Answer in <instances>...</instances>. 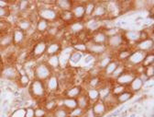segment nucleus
I'll use <instances>...</instances> for the list:
<instances>
[{
	"label": "nucleus",
	"instance_id": "nucleus-29",
	"mask_svg": "<svg viewBox=\"0 0 154 117\" xmlns=\"http://www.w3.org/2000/svg\"><path fill=\"white\" fill-rule=\"evenodd\" d=\"M30 82H31L30 77L25 73V70H19V76L17 80V87L23 88V89L28 88Z\"/></svg>",
	"mask_w": 154,
	"mask_h": 117
},
{
	"label": "nucleus",
	"instance_id": "nucleus-58",
	"mask_svg": "<svg viewBox=\"0 0 154 117\" xmlns=\"http://www.w3.org/2000/svg\"><path fill=\"white\" fill-rule=\"evenodd\" d=\"M82 117H86V116H85V115H83V116H82Z\"/></svg>",
	"mask_w": 154,
	"mask_h": 117
},
{
	"label": "nucleus",
	"instance_id": "nucleus-11",
	"mask_svg": "<svg viewBox=\"0 0 154 117\" xmlns=\"http://www.w3.org/2000/svg\"><path fill=\"white\" fill-rule=\"evenodd\" d=\"M94 59H95V65L94 66L96 67H98L100 70H103L112 60L115 59V57H114L113 53H111V51L108 50L105 54H103L97 57H95Z\"/></svg>",
	"mask_w": 154,
	"mask_h": 117
},
{
	"label": "nucleus",
	"instance_id": "nucleus-51",
	"mask_svg": "<svg viewBox=\"0 0 154 117\" xmlns=\"http://www.w3.org/2000/svg\"><path fill=\"white\" fill-rule=\"evenodd\" d=\"M103 31H105V33H106V35L107 37L113 36V35H115V34H118V33H119V32L122 31L121 30H119V29L117 28V27H113V28L106 29V30H103Z\"/></svg>",
	"mask_w": 154,
	"mask_h": 117
},
{
	"label": "nucleus",
	"instance_id": "nucleus-7",
	"mask_svg": "<svg viewBox=\"0 0 154 117\" xmlns=\"http://www.w3.org/2000/svg\"><path fill=\"white\" fill-rule=\"evenodd\" d=\"M147 53H144L142 51L139 50H133L130 56L128 57V61L125 63V66L127 68H135L137 67H140L142 65V62L144 60V58L146 56Z\"/></svg>",
	"mask_w": 154,
	"mask_h": 117
},
{
	"label": "nucleus",
	"instance_id": "nucleus-55",
	"mask_svg": "<svg viewBox=\"0 0 154 117\" xmlns=\"http://www.w3.org/2000/svg\"><path fill=\"white\" fill-rule=\"evenodd\" d=\"M85 115L86 117H95V115H94V113L93 112V111H92L91 107H89L88 109H86V110H85Z\"/></svg>",
	"mask_w": 154,
	"mask_h": 117
},
{
	"label": "nucleus",
	"instance_id": "nucleus-10",
	"mask_svg": "<svg viewBox=\"0 0 154 117\" xmlns=\"http://www.w3.org/2000/svg\"><path fill=\"white\" fill-rule=\"evenodd\" d=\"M123 36L127 44L133 46L140 41H141V31H137V30L126 31L123 32Z\"/></svg>",
	"mask_w": 154,
	"mask_h": 117
},
{
	"label": "nucleus",
	"instance_id": "nucleus-49",
	"mask_svg": "<svg viewBox=\"0 0 154 117\" xmlns=\"http://www.w3.org/2000/svg\"><path fill=\"white\" fill-rule=\"evenodd\" d=\"M146 7H147V2L146 1H135V2H132V8H135V9L140 10V9H144Z\"/></svg>",
	"mask_w": 154,
	"mask_h": 117
},
{
	"label": "nucleus",
	"instance_id": "nucleus-31",
	"mask_svg": "<svg viewBox=\"0 0 154 117\" xmlns=\"http://www.w3.org/2000/svg\"><path fill=\"white\" fill-rule=\"evenodd\" d=\"M104 82L102 76L88 77L86 80V89H99Z\"/></svg>",
	"mask_w": 154,
	"mask_h": 117
},
{
	"label": "nucleus",
	"instance_id": "nucleus-46",
	"mask_svg": "<svg viewBox=\"0 0 154 117\" xmlns=\"http://www.w3.org/2000/svg\"><path fill=\"white\" fill-rule=\"evenodd\" d=\"M25 111H26V108L24 107L17 108L13 112H11L8 117H25Z\"/></svg>",
	"mask_w": 154,
	"mask_h": 117
},
{
	"label": "nucleus",
	"instance_id": "nucleus-42",
	"mask_svg": "<svg viewBox=\"0 0 154 117\" xmlns=\"http://www.w3.org/2000/svg\"><path fill=\"white\" fill-rule=\"evenodd\" d=\"M152 65H154V54H153V52H149L146 54V56L144 58L141 66L143 67H147Z\"/></svg>",
	"mask_w": 154,
	"mask_h": 117
},
{
	"label": "nucleus",
	"instance_id": "nucleus-21",
	"mask_svg": "<svg viewBox=\"0 0 154 117\" xmlns=\"http://www.w3.org/2000/svg\"><path fill=\"white\" fill-rule=\"evenodd\" d=\"M91 109L93 112L94 113L95 117H103L109 111L106 104L103 101H100V100L91 104Z\"/></svg>",
	"mask_w": 154,
	"mask_h": 117
},
{
	"label": "nucleus",
	"instance_id": "nucleus-36",
	"mask_svg": "<svg viewBox=\"0 0 154 117\" xmlns=\"http://www.w3.org/2000/svg\"><path fill=\"white\" fill-rule=\"evenodd\" d=\"M134 93H132L128 89L127 90H125L124 92H122L121 94H119V96H117V102L118 104H124L126 102H128V101H130L133 97H134Z\"/></svg>",
	"mask_w": 154,
	"mask_h": 117
},
{
	"label": "nucleus",
	"instance_id": "nucleus-48",
	"mask_svg": "<svg viewBox=\"0 0 154 117\" xmlns=\"http://www.w3.org/2000/svg\"><path fill=\"white\" fill-rule=\"evenodd\" d=\"M10 16L11 14H10L9 8H0V21L7 19Z\"/></svg>",
	"mask_w": 154,
	"mask_h": 117
},
{
	"label": "nucleus",
	"instance_id": "nucleus-37",
	"mask_svg": "<svg viewBox=\"0 0 154 117\" xmlns=\"http://www.w3.org/2000/svg\"><path fill=\"white\" fill-rule=\"evenodd\" d=\"M85 92L87 96L88 100L90 101L91 104L99 101V90H98V89H85Z\"/></svg>",
	"mask_w": 154,
	"mask_h": 117
},
{
	"label": "nucleus",
	"instance_id": "nucleus-3",
	"mask_svg": "<svg viewBox=\"0 0 154 117\" xmlns=\"http://www.w3.org/2000/svg\"><path fill=\"white\" fill-rule=\"evenodd\" d=\"M48 40L47 39H40L35 42L29 50V57L31 60H38L46 54Z\"/></svg>",
	"mask_w": 154,
	"mask_h": 117
},
{
	"label": "nucleus",
	"instance_id": "nucleus-38",
	"mask_svg": "<svg viewBox=\"0 0 154 117\" xmlns=\"http://www.w3.org/2000/svg\"><path fill=\"white\" fill-rule=\"evenodd\" d=\"M84 54L82 53L76 52V51H72V53L71 54L70 57H69V65H77L79 64L82 59H83Z\"/></svg>",
	"mask_w": 154,
	"mask_h": 117
},
{
	"label": "nucleus",
	"instance_id": "nucleus-22",
	"mask_svg": "<svg viewBox=\"0 0 154 117\" xmlns=\"http://www.w3.org/2000/svg\"><path fill=\"white\" fill-rule=\"evenodd\" d=\"M107 36L106 35L105 31L103 30L97 31L90 35V41L94 44H103L106 45L107 43Z\"/></svg>",
	"mask_w": 154,
	"mask_h": 117
},
{
	"label": "nucleus",
	"instance_id": "nucleus-44",
	"mask_svg": "<svg viewBox=\"0 0 154 117\" xmlns=\"http://www.w3.org/2000/svg\"><path fill=\"white\" fill-rule=\"evenodd\" d=\"M126 66H125V64H122V63H120L119 65V67L116 68V70L114 71V73L112 74V76H111V77H110V80H115L117 77H119L125 70H126Z\"/></svg>",
	"mask_w": 154,
	"mask_h": 117
},
{
	"label": "nucleus",
	"instance_id": "nucleus-57",
	"mask_svg": "<svg viewBox=\"0 0 154 117\" xmlns=\"http://www.w3.org/2000/svg\"><path fill=\"white\" fill-rule=\"evenodd\" d=\"M130 117H136V113H132V114H130Z\"/></svg>",
	"mask_w": 154,
	"mask_h": 117
},
{
	"label": "nucleus",
	"instance_id": "nucleus-27",
	"mask_svg": "<svg viewBox=\"0 0 154 117\" xmlns=\"http://www.w3.org/2000/svg\"><path fill=\"white\" fill-rule=\"evenodd\" d=\"M144 87V83L143 81L140 79L138 76H136L134 77V80L131 81V83L128 85V89L132 92V93H138L140 91H141L143 89Z\"/></svg>",
	"mask_w": 154,
	"mask_h": 117
},
{
	"label": "nucleus",
	"instance_id": "nucleus-9",
	"mask_svg": "<svg viewBox=\"0 0 154 117\" xmlns=\"http://www.w3.org/2000/svg\"><path fill=\"white\" fill-rule=\"evenodd\" d=\"M135 76H136V74H135L133 69L126 68V70L114 80V83L121 85V86H125V87H128V85L131 83V81L134 80Z\"/></svg>",
	"mask_w": 154,
	"mask_h": 117
},
{
	"label": "nucleus",
	"instance_id": "nucleus-13",
	"mask_svg": "<svg viewBox=\"0 0 154 117\" xmlns=\"http://www.w3.org/2000/svg\"><path fill=\"white\" fill-rule=\"evenodd\" d=\"M86 47H87V54H90L94 55V57H97L108 51V48L106 45L94 44L90 40L86 42Z\"/></svg>",
	"mask_w": 154,
	"mask_h": 117
},
{
	"label": "nucleus",
	"instance_id": "nucleus-33",
	"mask_svg": "<svg viewBox=\"0 0 154 117\" xmlns=\"http://www.w3.org/2000/svg\"><path fill=\"white\" fill-rule=\"evenodd\" d=\"M76 101H77V107H79L81 109L86 110L89 107H91V102L88 100L85 92H83L81 95H79L78 97H77Z\"/></svg>",
	"mask_w": 154,
	"mask_h": 117
},
{
	"label": "nucleus",
	"instance_id": "nucleus-5",
	"mask_svg": "<svg viewBox=\"0 0 154 117\" xmlns=\"http://www.w3.org/2000/svg\"><path fill=\"white\" fill-rule=\"evenodd\" d=\"M19 76V69L14 64H6L3 67V70L0 77L10 82H17Z\"/></svg>",
	"mask_w": 154,
	"mask_h": 117
},
{
	"label": "nucleus",
	"instance_id": "nucleus-12",
	"mask_svg": "<svg viewBox=\"0 0 154 117\" xmlns=\"http://www.w3.org/2000/svg\"><path fill=\"white\" fill-rule=\"evenodd\" d=\"M71 11L73 15L74 21H85V2L73 1V5Z\"/></svg>",
	"mask_w": 154,
	"mask_h": 117
},
{
	"label": "nucleus",
	"instance_id": "nucleus-39",
	"mask_svg": "<svg viewBox=\"0 0 154 117\" xmlns=\"http://www.w3.org/2000/svg\"><path fill=\"white\" fill-rule=\"evenodd\" d=\"M50 117H68L69 112L62 106H58L51 113H50Z\"/></svg>",
	"mask_w": 154,
	"mask_h": 117
},
{
	"label": "nucleus",
	"instance_id": "nucleus-54",
	"mask_svg": "<svg viewBox=\"0 0 154 117\" xmlns=\"http://www.w3.org/2000/svg\"><path fill=\"white\" fill-rule=\"evenodd\" d=\"M11 1L8 0H0V8H9Z\"/></svg>",
	"mask_w": 154,
	"mask_h": 117
},
{
	"label": "nucleus",
	"instance_id": "nucleus-25",
	"mask_svg": "<svg viewBox=\"0 0 154 117\" xmlns=\"http://www.w3.org/2000/svg\"><path fill=\"white\" fill-rule=\"evenodd\" d=\"M13 45L12 31H8L0 35V49L5 50Z\"/></svg>",
	"mask_w": 154,
	"mask_h": 117
},
{
	"label": "nucleus",
	"instance_id": "nucleus-14",
	"mask_svg": "<svg viewBox=\"0 0 154 117\" xmlns=\"http://www.w3.org/2000/svg\"><path fill=\"white\" fill-rule=\"evenodd\" d=\"M16 28L24 31L27 36L30 31H35V25H33L28 18H18L16 21Z\"/></svg>",
	"mask_w": 154,
	"mask_h": 117
},
{
	"label": "nucleus",
	"instance_id": "nucleus-18",
	"mask_svg": "<svg viewBox=\"0 0 154 117\" xmlns=\"http://www.w3.org/2000/svg\"><path fill=\"white\" fill-rule=\"evenodd\" d=\"M106 17H107V10H106V2H102V1L96 2L91 18L102 21V19L106 18Z\"/></svg>",
	"mask_w": 154,
	"mask_h": 117
},
{
	"label": "nucleus",
	"instance_id": "nucleus-26",
	"mask_svg": "<svg viewBox=\"0 0 154 117\" xmlns=\"http://www.w3.org/2000/svg\"><path fill=\"white\" fill-rule=\"evenodd\" d=\"M120 63L119 62V61H117L116 59H114V60H112L103 70H102V75H101V76L103 77V79H110L111 77V76H112V74L114 73V71L116 70V68H117L118 67H119V65Z\"/></svg>",
	"mask_w": 154,
	"mask_h": 117
},
{
	"label": "nucleus",
	"instance_id": "nucleus-23",
	"mask_svg": "<svg viewBox=\"0 0 154 117\" xmlns=\"http://www.w3.org/2000/svg\"><path fill=\"white\" fill-rule=\"evenodd\" d=\"M132 51H133V49L131 47H129V48H128V46L123 47V48L119 49V51H117V54H116L115 59L119 61V63L125 64L128 61V57L130 56Z\"/></svg>",
	"mask_w": 154,
	"mask_h": 117
},
{
	"label": "nucleus",
	"instance_id": "nucleus-52",
	"mask_svg": "<svg viewBox=\"0 0 154 117\" xmlns=\"http://www.w3.org/2000/svg\"><path fill=\"white\" fill-rule=\"evenodd\" d=\"M25 117H35V114H34V108H33V107H31V106L26 107Z\"/></svg>",
	"mask_w": 154,
	"mask_h": 117
},
{
	"label": "nucleus",
	"instance_id": "nucleus-34",
	"mask_svg": "<svg viewBox=\"0 0 154 117\" xmlns=\"http://www.w3.org/2000/svg\"><path fill=\"white\" fill-rule=\"evenodd\" d=\"M58 19L63 23V24H70L74 21V18L73 15L72 13L71 10H67V11H60L59 12V17H58Z\"/></svg>",
	"mask_w": 154,
	"mask_h": 117
},
{
	"label": "nucleus",
	"instance_id": "nucleus-2",
	"mask_svg": "<svg viewBox=\"0 0 154 117\" xmlns=\"http://www.w3.org/2000/svg\"><path fill=\"white\" fill-rule=\"evenodd\" d=\"M28 91L32 99L38 101H43L48 96V92L45 87V83L42 80H32L28 87Z\"/></svg>",
	"mask_w": 154,
	"mask_h": 117
},
{
	"label": "nucleus",
	"instance_id": "nucleus-59",
	"mask_svg": "<svg viewBox=\"0 0 154 117\" xmlns=\"http://www.w3.org/2000/svg\"><path fill=\"white\" fill-rule=\"evenodd\" d=\"M68 117H72V116H68Z\"/></svg>",
	"mask_w": 154,
	"mask_h": 117
},
{
	"label": "nucleus",
	"instance_id": "nucleus-28",
	"mask_svg": "<svg viewBox=\"0 0 154 117\" xmlns=\"http://www.w3.org/2000/svg\"><path fill=\"white\" fill-rule=\"evenodd\" d=\"M59 106H62L64 109H66L68 112H70L77 107V101H76V99L63 97V98H61V100H60Z\"/></svg>",
	"mask_w": 154,
	"mask_h": 117
},
{
	"label": "nucleus",
	"instance_id": "nucleus-4",
	"mask_svg": "<svg viewBox=\"0 0 154 117\" xmlns=\"http://www.w3.org/2000/svg\"><path fill=\"white\" fill-rule=\"evenodd\" d=\"M33 74H34V80H42L44 82L53 74V72L44 61H42L37 63L33 67Z\"/></svg>",
	"mask_w": 154,
	"mask_h": 117
},
{
	"label": "nucleus",
	"instance_id": "nucleus-16",
	"mask_svg": "<svg viewBox=\"0 0 154 117\" xmlns=\"http://www.w3.org/2000/svg\"><path fill=\"white\" fill-rule=\"evenodd\" d=\"M44 83L48 94H55L60 90L59 80L55 74H52L46 81H44Z\"/></svg>",
	"mask_w": 154,
	"mask_h": 117
},
{
	"label": "nucleus",
	"instance_id": "nucleus-32",
	"mask_svg": "<svg viewBox=\"0 0 154 117\" xmlns=\"http://www.w3.org/2000/svg\"><path fill=\"white\" fill-rule=\"evenodd\" d=\"M44 62L47 64V66L53 71V70H58L60 68V62H59V57L58 55H51V56H46Z\"/></svg>",
	"mask_w": 154,
	"mask_h": 117
},
{
	"label": "nucleus",
	"instance_id": "nucleus-6",
	"mask_svg": "<svg viewBox=\"0 0 154 117\" xmlns=\"http://www.w3.org/2000/svg\"><path fill=\"white\" fill-rule=\"evenodd\" d=\"M106 46H107L108 50H115V51H119V49H121L123 47L128 46L124 39L123 31L108 37Z\"/></svg>",
	"mask_w": 154,
	"mask_h": 117
},
{
	"label": "nucleus",
	"instance_id": "nucleus-35",
	"mask_svg": "<svg viewBox=\"0 0 154 117\" xmlns=\"http://www.w3.org/2000/svg\"><path fill=\"white\" fill-rule=\"evenodd\" d=\"M49 26H50V23L48 21H44V19L38 18V21L35 24V31L38 34L46 33L47 31H48V29H49Z\"/></svg>",
	"mask_w": 154,
	"mask_h": 117
},
{
	"label": "nucleus",
	"instance_id": "nucleus-8",
	"mask_svg": "<svg viewBox=\"0 0 154 117\" xmlns=\"http://www.w3.org/2000/svg\"><path fill=\"white\" fill-rule=\"evenodd\" d=\"M12 37H13V45L17 48L25 47L26 44H28L27 34L24 31L18 30L17 28H14L12 30Z\"/></svg>",
	"mask_w": 154,
	"mask_h": 117
},
{
	"label": "nucleus",
	"instance_id": "nucleus-56",
	"mask_svg": "<svg viewBox=\"0 0 154 117\" xmlns=\"http://www.w3.org/2000/svg\"><path fill=\"white\" fill-rule=\"evenodd\" d=\"M3 67H4V64H3L2 60L0 59V76H1V73H2V70H3Z\"/></svg>",
	"mask_w": 154,
	"mask_h": 117
},
{
	"label": "nucleus",
	"instance_id": "nucleus-1",
	"mask_svg": "<svg viewBox=\"0 0 154 117\" xmlns=\"http://www.w3.org/2000/svg\"><path fill=\"white\" fill-rule=\"evenodd\" d=\"M46 5L37 7V15L38 18L44 19L49 23L56 21L59 17V11L54 7L55 1H43Z\"/></svg>",
	"mask_w": 154,
	"mask_h": 117
},
{
	"label": "nucleus",
	"instance_id": "nucleus-40",
	"mask_svg": "<svg viewBox=\"0 0 154 117\" xmlns=\"http://www.w3.org/2000/svg\"><path fill=\"white\" fill-rule=\"evenodd\" d=\"M95 1H86L85 2V18H91L95 7Z\"/></svg>",
	"mask_w": 154,
	"mask_h": 117
},
{
	"label": "nucleus",
	"instance_id": "nucleus-45",
	"mask_svg": "<svg viewBox=\"0 0 154 117\" xmlns=\"http://www.w3.org/2000/svg\"><path fill=\"white\" fill-rule=\"evenodd\" d=\"M34 114L35 117H49L50 115V113L42 106H38L34 108Z\"/></svg>",
	"mask_w": 154,
	"mask_h": 117
},
{
	"label": "nucleus",
	"instance_id": "nucleus-43",
	"mask_svg": "<svg viewBox=\"0 0 154 117\" xmlns=\"http://www.w3.org/2000/svg\"><path fill=\"white\" fill-rule=\"evenodd\" d=\"M73 49V51L82 53L83 54H87V47H86V43H75L71 45Z\"/></svg>",
	"mask_w": 154,
	"mask_h": 117
},
{
	"label": "nucleus",
	"instance_id": "nucleus-53",
	"mask_svg": "<svg viewBox=\"0 0 154 117\" xmlns=\"http://www.w3.org/2000/svg\"><path fill=\"white\" fill-rule=\"evenodd\" d=\"M94 58H95V57H94V55H92V54H87V55L85 57V59H84V64L87 65V64L92 63V60H94Z\"/></svg>",
	"mask_w": 154,
	"mask_h": 117
},
{
	"label": "nucleus",
	"instance_id": "nucleus-20",
	"mask_svg": "<svg viewBox=\"0 0 154 117\" xmlns=\"http://www.w3.org/2000/svg\"><path fill=\"white\" fill-rule=\"evenodd\" d=\"M63 44L61 42H58L55 40L48 41L47 49H46V54L45 56H51V55H58L62 49H63Z\"/></svg>",
	"mask_w": 154,
	"mask_h": 117
},
{
	"label": "nucleus",
	"instance_id": "nucleus-50",
	"mask_svg": "<svg viewBox=\"0 0 154 117\" xmlns=\"http://www.w3.org/2000/svg\"><path fill=\"white\" fill-rule=\"evenodd\" d=\"M143 73L145 74V76L148 77V79H149V80L153 79V75H154V66L152 65V66L144 67Z\"/></svg>",
	"mask_w": 154,
	"mask_h": 117
},
{
	"label": "nucleus",
	"instance_id": "nucleus-17",
	"mask_svg": "<svg viewBox=\"0 0 154 117\" xmlns=\"http://www.w3.org/2000/svg\"><path fill=\"white\" fill-rule=\"evenodd\" d=\"M66 31L72 36H76L85 31V21H73L72 23L66 25Z\"/></svg>",
	"mask_w": 154,
	"mask_h": 117
},
{
	"label": "nucleus",
	"instance_id": "nucleus-41",
	"mask_svg": "<svg viewBox=\"0 0 154 117\" xmlns=\"http://www.w3.org/2000/svg\"><path fill=\"white\" fill-rule=\"evenodd\" d=\"M127 89H128V87L121 86V85L114 83V85H112V87H111V94H113L114 96L117 97V96H119V94H121L122 92H124Z\"/></svg>",
	"mask_w": 154,
	"mask_h": 117
},
{
	"label": "nucleus",
	"instance_id": "nucleus-15",
	"mask_svg": "<svg viewBox=\"0 0 154 117\" xmlns=\"http://www.w3.org/2000/svg\"><path fill=\"white\" fill-rule=\"evenodd\" d=\"M85 31L90 34L103 29L102 21L95 19L93 18H88L85 19Z\"/></svg>",
	"mask_w": 154,
	"mask_h": 117
},
{
	"label": "nucleus",
	"instance_id": "nucleus-30",
	"mask_svg": "<svg viewBox=\"0 0 154 117\" xmlns=\"http://www.w3.org/2000/svg\"><path fill=\"white\" fill-rule=\"evenodd\" d=\"M73 5V1L70 0H57L54 2V7L58 11H67L71 10Z\"/></svg>",
	"mask_w": 154,
	"mask_h": 117
},
{
	"label": "nucleus",
	"instance_id": "nucleus-47",
	"mask_svg": "<svg viewBox=\"0 0 154 117\" xmlns=\"http://www.w3.org/2000/svg\"><path fill=\"white\" fill-rule=\"evenodd\" d=\"M85 110L81 109L79 107H76L75 109H73V110L69 112V116H72V117H82L83 115H85Z\"/></svg>",
	"mask_w": 154,
	"mask_h": 117
},
{
	"label": "nucleus",
	"instance_id": "nucleus-19",
	"mask_svg": "<svg viewBox=\"0 0 154 117\" xmlns=\"http://www.w3.org/2000/svg\"><path fill=\"white\" fill-rule=\"evenodd\" d=\"M153 39L147 38L145 40H141L139 43H137L135 45L132 46L133 50H139L142 51L144 53H149L153 52Z\"/></svg>",
	"mask_w": 154,
	"mask_h": 117
},
{
	"label": "nucleus",
	"instance_id": "nucleus-24",
	"mask_svg": "<svg viewBox=\"0 0 154 117\" xmlns=\"http://www.w3.org/2000/svg\"><path fill=\"white\" fill-rule=\"evenodd\" d=\"M84 92V88L80 85H74L66 89L63 92V97H67V98L76 99L79 95Z\"/></svg>",
	"mask_w": 154,
	"mask_h": 117
}]
</instances>
